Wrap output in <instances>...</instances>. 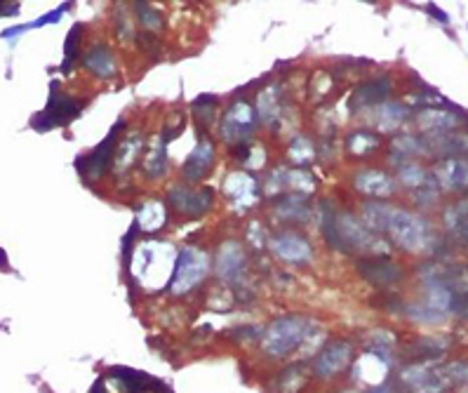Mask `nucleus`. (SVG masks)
Here are the masks:
<instances>
[{
	"mask_svg": "<svg viewBox=\"0 0 468 393\" xmlns=\"http://www.w3.org/2000/svg\"><path fill=\"white\" fill-rule=\"evenodd\" d=\"M355 189L365 195H375V198H386L395 191V182L388 172L384 170H360L355 175Z\"/></svg>",
	"mask_w": 468,
	"mask_h": 393,
	"instance_id": "f3484780",
	"label": "nucleus"
},
{
	"mask_svg": "<svg viewBox=\"0 0 468 393\" xmlns=\"http://www.w3.org/2000/svg\"><path fill=\"white\" fill-rule=\"evenodd\" d=\"M224 193L228 195V200H233L235 207H245L252 205L259 195L257 180L247 172H231L224 182Z\"/></svg>",
	"mask_w": 468,
	"mask_h": 393,
	"instance_id": "4468645a",
	"label": "nucleus"
},
{
	"mask_svg": "<svg viewBox=\"0 0 468 393\" xmlns=\"http://www.w3.org/2000/svg\"><path fill=\"white\" fill-rule=\"evenodd\" d=\"M82 33V26L80 24H75L73 28H71L66 43H64V62H62V71L64 73H69L71 67L75 64V59H78V38Z\"/></svg>",
	"mask_w": 468,
	"mask_h": 393,
	"instance_id": "f704fd0d",
	"label": "nucleus"
},
{
	"mask_svg": "<svg viewBox=\"0 0 468 393\" xmlns=\"http://www.w3.org/2000/svg\"><path fill=\"white\" fill-rule=\"evenodd\" d=\"M257 125H259V111L254 109L252 104H247V101L238 99L226 111V116H224L222 137L228 141V144L233 141V146L235 144H245V141L254 134Z\"/></svg>",
	"mask_w": 468,
	"mask_h": 393,
	"instance_id": "39448f33",
	"label": "nucleus"
},
{
	"mask_svg": "<svg viewBox=\"0 0 468 393\" xmlns=\"http://www.w3.org/2000/svg\"><path fill=\"white\" fill-rule=\"evenodd\" d=\"M19 3H12V8H8V3H5V8H3V17H8V15H17L19 12V8H17Z\"/></svg>",
	"mask_w": 468,
	"mask_h": 393,
	"instance_id": "a18cd8bd",
	"label": "nucleus"
},
{
	"mask_svg": "<svg viewBox=\"0 0 468 393\" xmlns=\"http://www.w3.org/2000/svg\"><path fill=\"white\" fill-rule=\"evenodd\" d=\"M210 271V257L200 247H181L177 257L174 273H172L170 290L174 295L191 292L195 285L203 283V278Z\"/></svg>",
	"mask_w": 468,
	"mask_h": 393,
	"instance_id": "7ed1b4c3",
	"label": "nucleus"
},
{
	"mask_svg": "<svg viewBox=\"0 0 468 393\" xmlns=\"http://www.w3.org/2000/svg\"><path fill=\"white\" fill-rule=\"evenodd\" d=\"M168 200L177 212L186 214V217H200L215 202V191L212 189H193L188 184H177L170 189Z\"/></svg>",
	"mask_w": 468,
	"mask_h": 393,
	"instance_id": "0eeeda50",
	"label": "nucleus"
},
{
	"mask_svg": "<svg viewBox=\"0 0 468 393\" xmlns=\"http://www.w3.org/2000/svg\"><path fill=\"white\" fill-rule=\"evenodd\" d=\"M367 393H393V389H390V384H379V386H372Z\"/></svg>",
	"mask_w": 468,
	"mask_h": 393,
	"instance_id": "c03bdc74",
	"label": "nucleus"
},
{
	"mask_svg": "<svg viewBox=\"0 0 468 393\" xmlns=\"http://www.w3.org/2000/svg\"><path fill=\"white\" fill-rule=\"evenodd\" d=\"M429 151L442 158H464L468 156V132H445V134H429L424 137Z\"/></svg>",
	"mask_w": 468,
	"mask_h": 393,
	"instance_id": "dca6fc26",
	"label": "nucleus"
},
{
	"mask_svg": "<svg viewBox=\"0 0 468 393\" xmlns=\"http://www.w3.org/2000/svg\"><path fill=\"white\" fill-rule=\"evenodd\" d=\"M289 158L297 165H306L316 158V148H313V141L309 137H294L292 144H289Z\"/></svg>",
	"mask_w": 468,
	"mask_h": 393,
	"instance_id": "72a5a7b5",
	"label": "nucleus"
},
{
	"mask_svg": "<svg viewBox=\"0 0 468 393\" xmlns=\"http://www.w3.org/2000/svg\"><path fill=\"white\" fill-rule=\"evenodd\" d=\"M125 128V121H118L114 128H111V132L106 134V139L94 148L92 153H87L85 158H80L78 163V172L82 180H99V177L104 175L106 168L111 165V160L116 158V137L118 132Z\"/></svg>",
	"mask_w": 468,
	"mask_h": 393,
	"instance_id": "423d86ee",
	"label": "nucleus"
},
{
	"mask_svg": "<svg viewBox=\"0 0 468 393\" xmlns=\"http://www.w3.org/2000/svg\"><path fill=\"white\" fill-rule=\"evenodd\" d=\"M311 323L304 315H282L264 330L262 347L273 358H282L309 337Z\"/></svg>",
	"mask_w": 468,
	"mask_h": 393,
	"instance_id": "f257e3e1",
	"label": "nucleus"
},
{
	"mask_svg": "<svg viewBox=\"0 0 468 393\" xmlns=\"http://www.w3.org/2000/svg\"><path fill=\"white\" fill-rule=\"evenodd\" d=\"M168 222V207L160 200H149L137 210V222L134 226H139V231L144 234H156Z\"/></svg>",
	"mask_w": 468,
	"mask_h": 393,
	"instance_id": "412c9836",
	"label": "nucleus"
},
{
	"mask_svg": "<svg viewBox=\"0 0 468 393\" xmlns=\"http://www.w3.org/2000/svg\"><path fill=\"white\" fill-rule=\"evenodd\" d=\"M111 374L120 379V384L125 386L129 393H139L141 389H146V382H141V379H144V374H139L134 370H127V367H114Z\"/></svg>",
	"mask_w": 468,
	"mask_h": 393,
	"instance_id": "e433bc0d",
	"label": "nucleus"
},
{
	"mask_svg": "<svg viewBox=\"0 0 468 393\" xmlns=\"http://www.w3.org/2000/svg\"><path fill=\"white\" fill-rule=\"evenodd\" d=\"M449 349V344H445L442 339H433V337H424V339H419L417 342V351L422 356H426V358H431V360H435V358H440L442 353Z\"/></svg>",
	"mask_w": 468,
	"mask_h": 393,
	"instance_id": "4c0bfd02",
	"label": "nucleus"
},
{
	"mask_svg": "<svg viewBox=\"0 0 468 393\" xmlns=\"http://www.w3.org/2000/svg\"><path fill=\"white\" fill-rule=\"evenodd\" d=\"M360 273L367 278L370 283L375 285H393L398 283L402 278V269L398 264H393L390 259H384V257H370V259H363L358 264Z\"/></svg>",
	"mask_w": 468,
	"mask_h": 393,
	"instance_id": "2eb2a0df",
	"label": "nucleus"
},
{
	"mask_svg": "<svg viewBox=\"0 0 468 393\" xmlns=\"http://www.w3.org/2000/svg\"><path fill=\"white\" fill-rule=\"evenodd\" d=\"M438 198V193L433 191V189H426V191H419L417 200L422 202V205H429V202H433Z\"/></svg>",
	"mask_w": 468,
	"mask_h": 393,
	"instance_id": "a19ab883",
	"label": "nucleus"
},
{
	"mask_svg": "<svg viewBox=\"0 0 468 393\" xmlns=\"http://www.w3.org/2000/svg\"><path fill=\"white\" fill-rule=\"evenodd\" d=\"M353 358V344L351 342H332L318 353L316 363H313V372L320 379H332L334 374L346 370V365Z\"/></svg>",
	"mask_w": 468,
	"mask_h": 393,
	"instance_id": "1a4fd4ad",
	"label": "nucleus"
},
{
	"mask_svg": "<svg viewBox=\"0 0 468 393\" xmlns=\"http://www.w3.org/2000/svg\"><path fill=\"white\" fill-rule=\"evenodd\" d=\"M445 226L457 241L468 243V198L454 202L445 210Z\"/></svg>",
	"mask_w": 468,
	"mask_h": 393,
	"instance_id": "5701e85b",
	"label": "nucleus"
},
{
	"mask_svg": "<svg viewBox=\"0 0 468 393\" xmlns=\"http://www.w3.org/2000/svg\"><path fill=\"white\" fill-rule=\"evenodd\" d=\"M245 271V252L240 243L226 241L215 254V273L224 281H238Z\"/></svg>",
	"mask_w": 468,
	"mask_h": 393,
	"instance_id": "f8f14e48",
	"label": "nucleus"
},
{
	"mask_svg": "<svg viewBox=\"0 0 468 393\" xmlns=\"http://www.w3.org/2000/svg\"><path fill=\"white\" fill-rule=\"evenodd\" d=\"M390 148H393L395 156H398V153H402V156H419V153H431L429 144H426V139H419V137H412V134L393 137Z\"/></svg>",
	"mask_w": 468,
	"mask_h": 393,
	"instance_id": "c85d7f7f",
	"label": "nucleus"
},
{
	"mask_svg": "<svg viewBox=\"0 0 468 393\" xmlns=\"http://www.w3.org/2000/svg\"><path fill=\"white\" fill-rule=\"evenodd\" d=\"M278 87H266V90L259 94L257 99V111H259V118L266 123L276 121L278 118Z\"/></svg>",
	"mask_w": 468,
	"mask_h": 393,
	"instance_id": "7c9ffc66",
	"label": "nucleus"
},
{
	"mask_svg": "<svg viewBox=\"0 0 468 393\" xmlns=\"http://www.w3.org/2000/svg\"><path fill=\"white\" fill-rule=\"evenodd\" d=\"M271 250L287 264H306L313 257V247L306 238L294 231H280L271 238Z\"/></svg>",
	"mask_w": 468,
	"mask_h": 393,
	"instance_id": "9d476101",
	"label": "nucleus"
},
{
	"mask_svg": "<svg viewBox=\"0 0 468 393\" xmlns=\"http://www.w3.org/2000/svg\"><path fill=\"white\" fill-rule=\"evenodd\" d=\"M375 116L379 130H386L388 132V130H395L410 118V109L405 104H400V101H384V104L377 106Z\"/></svg>",
	"mask_w": 468,
	"mask_h": 393,
	"instance_id": "4be33fe9",
	"label": "nucleus"
},
{
	"mask_svg": "<svg viewBox=\"0 0 468 393\" xmlns=\"http://www.w3.org/2000/svg\"><path fill=\"white\" fill-rule=\"evenodd\" d=\"M141 146H144V137L141 134H127L125 139L120 141V146L116 148V158H114V165H116V172H125L129 165L137 160Z\"/></svg>",
	"mask_w": 468,
	"mask_h": 393,
	"instance_id": "b1692460",
	"label": "nucleus"
},
{
	"mask_svg": "<svg viewBox=\"0 0 468 393\" xmlns=\"http://www.w3.org/2000/svg\"><path fill=\"white\" fill-rule=\"evenodd\" d=\"M82 67L97 78H111L116 73V57L109 50V45H94L82 59Z\"/></svg>",
	"mask_w": 468,
	"mask_h": 393,
	"instance_id": "aec40b11",
	"label": "nucleus"
},
{
	"mask_svg": "<svg viewBox=\"0 0 468 393\" xmlns=\"http://www.w3.org/2000/svg\"><path fill=\"white\" fill-rule=\"evenodd\" d=\"M336 231H339L341 252H353V250H377L379 241L377 236L360 224L351 212H336Z\"/></svg>",
	"mask_w": 468,
	"mask_h": 393,
	"instance_id": "6e6552de",
	"label": "nucleus"
},
{
	"mask_svg": "<svg viewBox=\"0 0 468 393\" xmlns=\"http://www.w3.org/2000/svg\"><path fill=\"white\" fill-rule=\"evenodd\" d=\"M410 315L414 320H422V323H438V320H442V313H438V311H433V308H429L426 304L410 306Z\"/></svg>",
	"mask_w": 468,
	"mask_h": 393,
	"instance_id": "58836bf2",
	"label": "nucleus"
},
{
	"mask_svg": "<svg viewBox=\"0 0 468 393\" xmlns=\"http://www.w3.org/2000/svg\"><path fill=\"white\" fill-rule=\"evenodd\" d=\"M217 160V151H215V144L207 139H200L195 148L191 151V156L186 158V163H183V177H186V182H200L203 177L210 172V168L215 165Z\"/></svg>",
	"mask_w": 468,
	"mask_h": 393,
	"instance_id": "ddd939ff",
	"label": "nucleus"
},
{
	"mask_svg": "<svg viewBox=\"0 0 468 393\" xmlns=\"http://www.w3.org/2000/svg\"><path fill=\"white\" fill-rule=\"evenodd\" d=\"M69 8H71V3H62L57 10L47 12L45 17H40V19H35V21L31 24V28H35V26H45V24H57V21L64 17V12H69Z\"/></svg>",
	"mask_w": 468,
	"mask_h": 393,
	"instance_id": "ea45409f",
	"label": "nucleus"
},
{
	"mask_svg": "<svg viewBox=\"0 0 468 393\" xmlns=\"http://www.w3.org/2000/svg\"><path fill=\"white\" fill-rule=\"evenodd\" d=\"M276 212L280 219H289V222H304V219L309 217V210H306L304 205V195L299 193H289L285 198L278 200Z\"/></svg>",
	"mask_w": 468,
	"mask_h": 393,
	"instance_id": "bb28decb",
	"label": "nucleus"
},
{
	"mask_svg": "<svg viewBox=\"0 0 468 393\" xmlns=\"http://www.w3.org/2000/svg\"><path fill=\"white\" fill-rule=\"evenodd\" d=\"M442 379H447L449 384H468V360H454L445 365L442 370H438Z\"/></svg>",
	"mask_w": 468,
	"mask_h": 393,
	"instance_id": "c9c22d12",
	"label": "nucleus"
},
{
	"mask_svg": "<svg viewBox=\"0 0 468 393\" xmlns=\"http://www.w3.org/2000/svg\"><path fill=\"white\" fill-rule=\"evenodd\" d=\"M134 12H137V19L141 28H144V33H158L163 28V17L149 3H134Z\"/></svg>",
	"mask_w": 468,
	"mask_h": 393,
	"instance_id": "473e14b6",
	"label": "nucleus"
},
{
	"mask_svg": "<svg viewBox=\"0 0 468 393\" xmlns=\"http://www.w3.org/2000/svg\"><path fill=\"white\" fill-rule=\"evenodd\" d=\"M426 10H429V12H431V15H433V17H435V19H438V21H442V24H447V21H449V19H447V15H445V12H442V10H438V8H435V5H433V3H429V5H426Z\"/></svg>",
	"mask_w": 468,
	"mask_h": 393,
	"instance_id": "79ce46f5",
	"label": "nucleus"
},
{
	"mask_svg": "<svg viewBox=\"0 0 468 393\" xmlns=\"http://www.w3.org/2000/svg\"><path fill=\"white\" fill-rule=\"evenodd\" d=\"M285 186L292 193L309 195L316 191V180L306 170H285Z\"/></svg>",
	"mask_w": 468,
	"mask_h": 393,
	"instance_id": "cd10ccee",
	"label": "nucleus"
},
{
	"mask_svg": "<svg viewBox=\"0 0 468 393\" xmlns=\"http://www.w3.org/2000/svg\"><path fill=\"white\" fill-rule=\"evenodd\" d=\"M144 170L149 177H163L168 172V153H165V141L160 139L156 146L149 151V156L144 158Z\"/></svg>",
	"mask_w": 468,
	"mask_h": 393,
	"instance_id": "c756f323",
	"label": "nucleus"
},
{
	"mask_svg": "<svg viewBox=\"0 0 468 393\" xmlns=\"http://www.w3.org/2000/svg\"><path fill=\"white\" fill-rule=\"evenodd\" d=\"M390 92H393V80L388 76H381V78L367 80L355 90L353 94V106H370V104H384L388 101Z\"/></svg>",
	"mask_w": 468,
	"mask_h": 393,
	"instance_id": "a211bd4d",
	"label": "nucleus"
},
{
	"mask_svg": "<svg viewBox=\"0 0 468 393\" xmlns=\"http://www.w3.org/2000/svg\"><path fill=\"white\" fill-rule=\"evenodd\" d=\"M381 146V139L372 132H353L346 137V151L353 158H370Z\"/></svg>",
	"mask_w": 468,
	"mask_h": 393,
	"instance_id": "a878e982",
	"label": "nucleus"
},
{
	"mask_svg": "<svg viewBox=\"0 0 468 393\" xmlns=\"http://www.w3.org/2000/svg\"><path fill=\"white\" fill-rule=\"evenodd\" d=\"M417 123H419V128L426 130V132H431V134H445V132H449V130L459 128L461 118L454 116V113H449V111L435 109L433 106V109H424L422 113H419Z\"/></svg>",
	"mask_w": 468,
	"mask_h": 393,
	"instance_id": "6ab92c4d",
	"label": "nucleus"
},
{
	"mask_svg": "<svg viewBox=\"0 0 468 393\" xmlns=\"http://www.w3.org/2000/svg\"><path fill=\"white\" fill-rule=\"evenodd\" d=\"M26 28H31V24L28 26H12V28H5L3 31V38L8 40V38H15V35H19L21 31H26Z\"/></svg>",
	"mask_w": 468,
	"mask_h": 393,
	"instance_id": "37998d69",
	"label": "nucleus"
},
{
	"mask_svg": "<svg viewBox=\"0 0 468 393\" xmlns=\"http://www.w3.org/2000/svg\"><path fill=\"white\" fill-rule=\"evenodd\" d=\"M398 180H400L402 186H410V189H414V186H424V184L433 182L429 175H426V170L422 168V165H417V163L400 165V170H398Z\"/></svg>",
	"mask_w": 468,
	"mask_h": 393,
	"instance_id": "2f4dec72",
	"label": "nucleus"
},
{
	"mask_svg": "<svg viewBox=\"0 0 468 393\" xmlns=\"http://www.w3.org/2000/svg\"><path fill=\"white\" fill-rule=\"evenodd\" d=\"M433 182L445 191H466L468 158H440L433 168Z\"/></svg>",
	"mask_w": 468,
	"mask_h": 393,
	"instance_id": "9b49d317",
	"label": "nucleus"
},
{
	"mask_svg": "<svg viewBox=\"0 0 468 393\" xmlns=\"http://www.w3.org/2000/svg\"><path fill=\"white\" fill-rule=\"evenodd\" d=\"M360 212H363V222L367 229L384 234V231L388 229V219H390L393 207L386 205V202H365Z\"/></svg>",
	"mask_w": 468,
	"mask_h": 393,
	"instance_id": "393cba45",
	"label": "nucleus"
},
{
	"mask_svg": "<svg viewBox=\"0 0 468 393\" xmlns=\"http://www.w3.org/2000/svg\"><path fill=\"white\" fill-rule=\"evenodd\" d=\"M386 234L400 247H405L407 252H422L431 236L429 224H426L424 217H419V214L410 210H400V207H393V212H390Z\"/></svg>",
	"mask_w": 468,
	"mask_h": 393,
	"instance_id": "f03ea898",
	"label": "nucleus"
},
{
	"mask_svg": "<svg viewBox=\"0 0 468 393\" xmlns=\"http://www.w3.org/2000/svg\"><path fill=\"white\" fill-rule=\"evenodd\" d=\"M78 113H80V106L71 97H66V94L59 92V85L55 80L50 87V99H47L45 111L35 113L31 118V125L38 132H47V130L57 128V125H66L71 121H75Z\"/></svg>",
	"mask_w": 468,
	"mask_h": 393,
	"instance_id": "20e7f679",
	"label": "nucleus"
}]
</instances>
